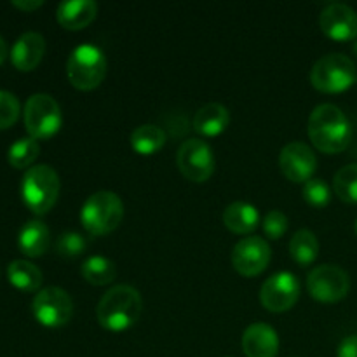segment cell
I'll return each mask as SVG.
<instances>
[{
    "mask_svg": "<svg viewBox=\"0 0 357 357\" xmlns=\"http://www.w3.org/2000/svg\"><path fill=\"white\" fill-rule=\"evenodd\" d=\"M307 129L312 145L324 153H340L351 143V122L337 105L323 103L314 108Z\"/></svg>",
    "mask_w": 357,
    "mask_h": 357,
    "instance_id": "cell-1",
    "label": "cell"
},
{
    "mask_svg": "<svg viewBox=\"0 0 357 357\" xmlns=\"http://www.w3.org/2000/svg\"><path fill=\"white\" fill-rule=\"evenodd\" d=\"M142 309L143 298L138 289L129 284H119L101 296L96 307V319L101 328L119 333L138 323Z\"/></svg>",
    "mask_w": 357,
    "mask_h": 357,
    "instance_id": "cell-2",
    "label": "cell"
},
{
    "mask_svg": "<svg viewBox=\"0 0 357 357\" xmlns=\"http://www.w3.org/2000/svg\"><path fill=\"white\" fill-rule=\"evenodd\" d=\"M124 218V202L115 192L100 190L86 199L80 209V222L87 234L107 236L121 225Z\"/></svg>",
    "mask_w": 357,
    "mask_h": 357,
    "instance_id": "cell-3",
    "label": "cell"
},
{
    "mask_svg": "<svg viewBox=\"0 0 357 357\" xmlns=\"http://www.w3.org/2000/svg\"><path fill=\"white\" fill-rule=\"evenodd\" d=\"M59 176L47 164H38L24 173L21 181V199L33 215H47L58 201Z\"/></svg>",
    "mask_w": 357,
    "mask_h": 357,
    "instance_id": "cell-4",
    "label": "cell"
},
{
    "mask_svg": "<svg viewBox=\"0 0 357 357\" xmlns=\"http://www.w3.org/2000/svg\"><path fill=\"white\" fill-rule=\"evenodd\" d=\"M107 58L103 51L93 44L75 47L66 61V77L79 91H93L107 77Z\"/></svg>",
    "mask_w": 357,
    "mask_h": 357,
    "instance_id": "cell-5",
    "label": "cell"
},
{
    "mask_svg": "<svg viewBox=\"0 0 357 357\" xmlns=\"http://www.w3.org/2000/svg\"><path fill=\"white\" fill-rule=\"evenodd\" d=\"M356 79L354 61L340 52L323 56L310 70V82L321 93H344L356 82Z\"/></svg>",
    "mask_w": 357,
    "mask_h": 357,
    "instance_id": "cell-6",
    "label": "cell"
},
{
    "mask_svg": "<svg viewBox=\"0 0 357 357\" xmlns=\"http://www.w3.org/2000/svg\"><path fill=\"white\" fill-rule=\"evenodd\" d=\"M24 128L33 139H49L58 135L63 124L58 101L45 93H37L26 100L23 110Z\"/></svg>",
    "mask_w": 357,
    "mask_h": 357,
    "instance_id": "cell-7",
    "label": "cell"
},
{
    "mask_svg": "<svg viewBox=\"0 0 357 357\" xmlns=\"http://www.w3.org/2000/svg\"><path fill=\"white\" fill-rule=\"evenodd\" d=\"M35 319L45 328H61L70 323L73 316V300L58 286L40 289L31 302Z\"/></svg>",
    "mask_w": 357,
    "mask_h": 357,
    "instance_id": "cell-8",
    "label": "cell"
},
{
    "mask_svg": "<svg viewBox=\"0 0 357 357\" xmlns=\"http://www.w3.org/2000/svg\"><path fill=\"white\" fill-rule=\"evenodd\" d=\"M351 279L338 265L324 264L312 268L307 278V291L321 303H337L349 295Z\"/></svg>",
    "mask_w": 357,
    "mask_h": 357,
    "instance_id": "cell-9",
    "label": "cell"
},
{
    "mask_svg": "<svg viewBox=\"0 0 357 357\" xmlns=\"http://www.w3.org/2000/svg\"><path fill=\"white\" fill-rule=\"evenodd\" d=\"M176 166L180 173L194 183H204L215 173V155L204 139H185L176 153Z\"/></svg>",
    "mask_w": 357,
    "mask_h": 357,
    "instance_id": "cell-10",
    "label": "cell"
},
{
    "mask_svg": "<svg viewBox=\"0 0 357 357\" xmlns=\"http://www.w3.org/2000/svg\"><path fill=\"white\" fill-rule=\"evenodd\" d=\"M300 296V282L291 272H278L264 282L260 302L268 312L281 314L295 307Z\"/></svg>",
    "mask_w": 357,
    "mask_h": 357,
    "instance_id": "cell-11",
    "label": "cell"
},
{
    "mask_svg": "<svg viewBox=\"0 0 357 357\" xmlns=\"http://www.w3.org/2000/svg\"><path fill=\"white\" fill-rule=\"evenodd\" d=\"M271 246L261 237H244L234 246L232 265L243 278H257L271 264Z\"/></svg>",
    "mask_w": 357,
    "mask_h": 357,
    "instance_id": "cell-12",
    "label": "cell"
},
{
    "mask_svg": "<svg viewBox=\"0 0 357 357\" xmlns=\"http://www.w3.org/2000/svg\"><path fill=\"white\" fill-rule=\"evenodd\" d=\"M279 167L293 183H307L317 169V157L305 143L291 142L279 153Z\"/></svg>",
    "mask_w": 357,
    "mask_h": 357,
    "instance_id": "cell-13",
    "label": "cell"
},
{
    "mask_svg": "<svg viewBox=\"0 0 357 357\" xmlns=\"http://www.w3.org/2000/svg\"><path fill=\"white\" fill-rule=\"evenodd\" d=\"M319 26L331 40H354L357 37V13L347 3L333 2L321 10Z\"/></svg>",
    "mask_w": 357,
    "mask_h": 357,
    "instance_id": "cell-14",
    "label": "cell"
},
{
    "mask_svg": "<svg viewBox=\"0 0 357 357\" xmlns=\"http://www.w3.org/2000/svg\"><path fill=\"white\" fill-rule=\"evenodd\" d=\"M45 52V40L37 31H26L14 42L10 61L20 72H31L40 65Z\"/></svg>",
    "mask_w": 357,
    "mask_h": 357,
    "instance_id": "cell-15",
    "label": "cell"
},
{
    "mask_svg": "<svg viewBox=\"0 0 357 357\" xmlns=\"http://www.w3.org/2000/svg\"><path fill=\"white\" fill-rule=\"evenodd\" d=\"M243 351L246 357H278L279 337L272 326L255 323L244 330Z\"/></svg>",
    "mask_w": 357,
    "mask_h": 357,
    "instance_id": "cell-16",
    "label": "cell"
},
{
    "mask_svg": "<svg viewBox=\"0 0 357 357\" xmlns=\"http://www.w3.org/2000/svg\"><path fill=\"white\" fill-rule=\"evenodd\" d=\"M98 14V3L93 0H66L58 6L56 17L66 30H82L89 26Z\"/></svg>",
    "mask_w": 357,
    "mask_h": 357,
    "instance_id": "cell-17",
    "label": "cell"
},
{
    "mask_svg": "<svg viewBox=\"0 0 357 357\" xmlns=\"http://www.w3.org/2000/svg\"><path fill=\"white\" fill-rule=\"evenodd\" d=\"M51 246V232L40 220H31L17 234V248L28 258H40Z\"/></svg>",
    "mask_w": 357,
    "mask_h": 357,
    "instance_id": "cell-18",
    "label": "cell"
},
{
    "mask_svg": "<svg viewBox=\"0 0 357 357\" xmlns=\"http://www.w3.org/2000/svg\"><path fill=\"white\" fill-rule=\"evenodd\" d=\"M230 124V114L227 110V107H223L222 103H208L204 107L199 108L194 115V126L195 131L201 136H218L229 128Z\"/></svg>",
    "mask_w": 357,
    "mask_h": 357,
    "instance_id": "cell-19",
    "label": "cell"
},
{
    "mask_svg": "<svg viewBox=\"0 0 357 357\" xmlns=\"http://www.w3.org/2000/svg\"><path fill=\"white\" fill-rule=\"evenodd\" d=\"M222 218L223 225H225L230 232L239 234V236H248V234L253 232L258 227V223H260V213H258V209L255 208L253 204L237 201L227 206Z\"/></svg>",
    "mask_w": 357,
    "mask_h": 357,
    "instance_id": "cell-20",
    "label": "cell"
},
{
    "mask_svg": "<svg viewBox=\"0 0 357 357\" xmlns=\"http://www.w3.org/2000/svg\"><path fill=\"white\" fill-rule=\"evenodd\" d=\"M7 278L14 288L23 293L38 291L42 281H44L40 268L26 260L10 261L7 267Z\"/></svg>",
    "mask_w": 357,
    "mask_h": 357,
    "instance_id": "cell-21",
    "label": "cell"
},
{
    "mask_svg": "<svg viewBox=\"0 0 357 357\" xmlns=\"http://www.w3.org/2000/svg\"><path fill=\"white\" fill-rule=\"evenodd\" d=\"M289 257L300 267H309L319 257V241L316 234L307 229H300L289 241Z\"/></svg>",
    "mask_w": 357,
    "mask_h": 357,
    "instance_id": "cell-22",
    "label": "cell"
},
{
    "mask_svg": "<svg viewBox=\"0 0 357 357\" xmlns=\"http://www.w3.org/2000/svg\"><path fill=\"white\" fill-rule=\"evenodd\" d=\"M166 131L155 124L138 126L131 132V146L139 155H153L166 145Z\"/></svg>",
    "mask_w": 357,
    "mask_h": 357,
    "instance_id": "cell-23",
    "label": "cell"
},
{
    "mask_svg": "<svg viewBox=\"0 0 357 357\" xmlns=\"http://www.w3.org/2000/svg\"><path fill=\"white\" fill-rule=\"evenodd\" d=\"M80 274L89 284L107 286L117 278V267L105 257H89L80 267Z\"/></svg>",
    "mask_w": 357,
    "mask_h": 357,
    "instance_id": "cell-24",
    "label": "cell"
},
{
    "mask_svg": "<svg viewBox=\"0 0 357 357\" xmlns=\"http://www.w3.org/2000/svg\"><path fill=\"white\" fill-rule=\"evenodd\" d=\"M38 153H40V145L37 139L33 138H21L14 142L9 146L7 152V162L14 167V169H30L31 164L37 160Z\"/></svg>",
    "mask_w": 357,
    "mask_h": 357,
    "instance_id": "cell-25",
    "label": "cell"
},
{
    "mask_svg": "<svg viewBox=\"0 0 357 357\" xmlns=\"http://www.w3.org/2000/svg\"><path fill=\"white\" fill-rule=\"evenodd\" d=\"M333 190L349 204H357V164H349L338 169L333 180Z\"/></svg>",
    "mask_w": 357,
    "mask_h": 357,
    "instance_id": "cell-26",
    "label": "cell"
},
{
    "mask_svg": "<svg viewBox=\"0 0 357 357\" xmlns=\"http://www.w3.org/2000/svg\"><path fill=\"white\" fill-rule=\"evenodd\" d=\"M303 199L307 201V204L312 206V208H324V206L330 204L331 199V188L328 187V183L321 178H312L307 183H303Z\"/></svg>",
    "mask_w": 357,
    "mask_h": 357,
    "instance_id": "cell-27",
    "label": "cell"
},
{
    "mask_svg": "<svg viewBox=\"0 0 357 357\" xmlns=\"http://www.w3.org/2000/svg\"><path fill=\"white\" fill-rule=\"evenodd\" d=\"M20 101L9 91L0 89V131L9 129L20 119Z\"/></svg>",
    "mask_w": 357,
    "mask_h": 357,
    "instance_id": "cell-28",
    "label": "cell"
},
{
    "mask_svg": "<svg viewBox=\"0 0 357 357\" xmlns=\"http://www.w3.org/2000/svg\"><path fill=\"white\" fill-rule=\"evenodd\" d=\"M86 239L79 232H65L56 241V251L58 255L66 258H75L86 251Z\"/></svg>",
    "mask_w": 357,
    "mask_h": 357,
    "instance_id": "cell-29",
    "label": "cell"
},
{
    "mask_svg": "<svg viewBox=\"0 0 357 357\" xmlns=\"http://www.w3.org/2000/svg\"><path fill=\"white\" fill-rule=\"evenodd\" d=\"M288 216L282 211H279V209H272V211H268L264 216V232L272 241L281 239L286 234V230H288Z\"/></svg>",
    "mask_w": 357,
    "mask_h": 357,
    "instance_id": "cell-30",
    "label": "cell"
},
{
    "mask_svg": "<svg viewBox=\"0 0 357 357\" xmlns=\"http://www.w3.org/2000/svg\"><path fill=\"white\" fill-rule=\"evenodd\" d=\"M337 357H357V337H347L342 340V344L338 345Z\"/></svg>",
    "mask_w": 357,
    "mask_h": 357,
    "instance_id": "cell-31",
    "label": "cell"
},
{
    "mask_svg": "<svg viewBox=\"0 0 357 357\" xmlns=\"http://www.w3.org/2000/svg\"><path fill=\"white\" fill-rule=\"evenodd\" d=\"M13 6L16 7V9L23 10V13H33L38 7L44 6V2H42V0H14Z\"/></svg>",
    "mask_w": 357,
    "mask_h": 357,
    "instance_id": "cell-32",
    "label": "cell"
},
{
    "mask_svg": "<svg viewBox=\"0 0 357 357\" xmlns=\"http://www.w3.org/2000/svg\"><path fill=\"white\" fill-rule=\"evenodd\" d=\"M7 59V44L2 37H0V65Z\"/></svg>",
    "mask_w": 357,
    "mask_h": 357,
    "instance_id": "cell-33",
    "label": "cell"
},
{
    "mask_svg": "<svg viewBox=\"0 0 357 357\" xmlns=\"http://www.w3.org/2000/svg\"><path fill=\"white\" fill-rule=\"evenodd\" d=\"M354 232H356V236H357V220H356V225H354Z\"/></svg>",
    "mask_w": 357,
    "mask_h": 357,
    "instance_id": "cell-34",
    "label": "cell"
},
{
    "mask_svg": "<svg viewBox=\"0 0 357 357\" xmlns=\"http://www.w3.org/2000/svg\"><path fill=\"white\" fill-rule=\"evenodd\" d=\"M356 51H357V45H356Z\"/></svg>",
    "mask_w": 357,
    "mask_h": 357,
    "instance_id": "cell-35",
    "label": "cell"
}]
</instances>
